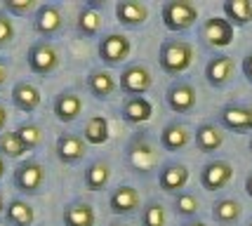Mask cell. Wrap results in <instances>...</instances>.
Here are the masks:
<instances>
[{"instance_id":"6da1fadb","label":"cell","mask_w":252,"mask_h":226,"mask_svg":"<svg viewBox=\"0 0 252 226\" xmlns=\"http://www.w3.org/2000/svg\"><path fill=\"white\" fill-rule=\"evenodd\" d=\"M193 45L182 38H167L160 43L158 50V64L167 75H182L193 64Z\"/></svg>"},{"instance_id":"7a4b0ae2","label":"cell","mask_w":252,"mask_h":226,"mask_svg":"<svg viewBox=\"0 0 252 226\" xmlns=\"http://www.w3.org/2000/svg\"><path fill=\"white\" fill-rule=\"evenodd\" d=\"M160 19L170 33H184L198 22V7L191 0H167L160 7Z\"/></svg>"},{"instance_id":"3957f363","label":"cell","mask_w":252,"mask_h":226,"mask_svg":"<svg viewBox=\"0 0 252 226\" xmlns=\"http://www.w3.org/2000/svg\"><path fill=\"white\" fill-rule=\"evenodd\" d=\"M154 87V75L149 71V66L142 62H132L123 68L121 80H118V90L127 97H144L149 90Z\"/></svg>"},{"instance_id":"277c9868","label":"cell","mask_w":252,"mask_h":226,"mask_svg":"<svg viewBox=\"0 0 252 226\" xmlns=\"http://www.w3.org/2000/svg\"><path fill=\"white\" fill-rule=\"evenodd\" d=\"M26 59H29V68H31L35 75H43V78L52 75L57 68H59V50H57L50 40L33 43L31 47H29Z\"/></svg>"},{"instance_id":"5b68a950","label":"cell","mask_w":252,"mask_h":226,"mask_svg":"<svg viewBox=\"0 0 252 226\" xmlns=\"http://www.w3.org/2000/svg\"><path fill=\"white\" fill-rule=\"evenodd\" d=\"M97 54L106 66H118L132 54V40L125 33H106L97 45Z\"/></svg>"},{"instance_id":"8992f818","label":"cell","mask_w":252,"mask_h":226,"mask_svg":"<svg viewBox=\"0 0 252 226\" xmlns=\"http://www.w3.org/2000/svg\"><path fill=\"white\" fill-rule=\"evenodd\" d=\"M12 182H14V186H17L19 194H24V195L38 194L40 186H43V182H45V167L35 161V158H29V161H24L17 165Z\"/></svg>"},{"instance_id":"52a82bcc","label":"cell","mask_w":252,"mask_h":226,"mask_svg":"<svg viewBox=\"0 0 252 226\" xmlns=\"http://www.w3.org/2000/svg\"><path fill=\"white\" fill-rule=\"evenodd\" d=\"M165 104L172 113H191L198 104L196 87L189 80H175L165 90Z\"/></svg>"},{"instance_id":"ba28073f","label":"cell","mask_w":252,"mask_h":226,"mask_svg":"<svg viewBox=\"0 0 252 226\" xmlns=\"http://www.w3.org/2000/svg\"><path fill=\"white\" fill-rule=\"evenodd\" d=\"M220 128L245 134L252 132V104H226L220 111Z\"/></svg>"},{"instance_id":"9c48e42d","label":"cell","mask_w":252,"mask_h":226,"mask_svg":"<svg viewBox=\"0 0 252 226\" xmlns=\"http://www.w3.org/2000/svg\"><path fill=\"white\" fill-rule=\"evenodd\" d=\"M233 33L236 29L231 26L224 17H210L203 22L200 26V38L208 47H215V50H221V47H229L233 43Z\"/></svg>"},{"instance_id":"30bf717a","label":"cell","mask_w":252,"mask_h":226,"mask_svg":"<svg viewBox=\"0 0 252 226\" xmlns=\"http://www.w3.org/2000/svg\"><path fill=\"white\" fill-rule=\"evenodd\" d=\"M64 26V17H62V10L52 5V2H43L38 5V10L33 12V31L38 33L43 40L52 38L62 31Z\"/></svg>"},{"instance_id":"8fae6325","label":"cell","mask_w":252,"mask_h":226,"mask_svg":"<svg viewBox=\"0 0 252 226\" xmlns=\"http://www.w3.org/2000/svg\"><path fill=\"white\" fill-rule=\"evenodd\" d=\"M233 73H236V62L229 54H215L205 64V80L215 90H221V87L229 85L233 80Z\"/></svg>"},{"instance_id":"7c38bea8","label":"cell","mask_w":252,"mask_h":226,"mask_svg":"<svg viewBox=\"0 0 252 226\" xmlns=\"http://www.w3.org/2000/svg\"><path fill=\"white\" fill-rule=\"evenodd\" d=\"M116 19L125 29H142L149 22V5L142 0H118L113 5Z\"/></svg>"},{"instance_id":"4fadbf2b","label":"cell","mask_w":252,"mask_h":226,"mask_svg":"<svg viewBox=\"0 0 252 226\" xmlns=\"http://www.w3.org/2000/svg\"><path fill=\"white\" fill-rule=\"evenodd\" d=\"M57 158L64 165H76L85 158L88 153V141L83 139V134L78 132H62L57 139Z\"/></svg>"},{"instance_id":"5bb4252c","label":"cell","mask_w":252,"mask_h":226,"mask_svg":"<svg viewBox=\"0 0 252 226\" xmlns=\"http://www.w3.org/2000/svg\"><path fill=\"white\" fill-rule=\"evenodd\" d=\"M189 184V167L179 161L165 162L163 167L158 170V186L163 189L165 194H182V189Z\"/></svg>"},{"instance_id":"9a60e30c","label":"cell","mask_w":252,"mask_h":226,"mask_svg":"<svg viewBox=\"0 0 252 226\" xmlns=\"http://www.w3.org/2000/svg\"><path fill=\"white\" fill-rule=\"evenodd\" d=\"M233 179V167L229 161H210L200 170V186L205 191H220Z\"/></svg>"},{"instance_id":"2e32d148","label":"cell","mask_w":252,"mask_h":226,"mask_svg":"<svg viewBox=\"0 0 252 226\" xmlns=\"http://www.w3.org/2000/svg\"><path fill=\"white\" fill-rule=\"evenodd\" d=\"M139 205H142L139 191L130 184H121L109 195V210L113 215H132V212L139 210Z\"/></svg>"},{"instance_id":"e0dca14e","label":"cell","mask_w":252,"mask_h":226,"mask_svg":"<svg viewBox=\"0 0 252 226\" xmlns=\"http://www.w3.org/2000/svg\"><path fill=\"white\" fill-rule=\"evenodd\" d=\"M88 90L90 95L97 99V101H106L109 97L116 95V90H118V83H116V78L111 71L106 68H92L88 73Z\"/></svg>"},{"instance_id":"ac0fdd59","label":"cell","mask_w":252,"mask_h":226,"mask_svg":"<svg viewBox=\"0 0 252 226\" xmlns=\"http://www.w3.org/2000/svg\"><path fill=\"white\" fill-rule=\"evenodd\" d=\"M193 144L200 153H215L224 144V129L220 123H200L193 132Z\"/></svg>"},{"instance_id":"d6986e66","label":"cell","mask_w":252,"mask_h":226,"mask_svg":"<svg viewBox=\"0 0 252 226\" xmlns=\"http://www.w3.org/2000/svg\"><path fill=\"white\" fill-rule=\"evenodd\" d=\"M121 116L127 125H142L149 123L154 116V104L146 97H125L121 106Z\"/></svg>"},{"instance_id":"ffe728a7","label":"cell","mask_w":252,"mask_h":226,"mask_svg":"<svg viewBox=\"0 0 252 226\" xmlns=\"http://www.w3.org/2000/svg\"><path fill=\"white\" fill-rule=\"evenodd\" d=\"M52 111H55L57 120L73 123V120L80 116V111H83V99H80V95L73 92V90H64V92H59L55 97Z\"/></svg>"},{"instance_id":"44dd1931","label":"cell","mask_w":252,"mask_h":226,"mask_svg":"<svg viewBox=\"0 0 252 226\" xmlns=\"http://www.w3.org/2000/svg\"><path fill=\"white\" fill-rule=\"evenodd\" d=\"M189 141H191V129L182 120L167 123L160 132V146L165 151H182L189 146Z\"/></svg>"},{"instance_id":"7402d4cb","label":"cell","mask_w":252,"mask_h":226,"mask_svg":"<svg viewBox=\"0 0 252 226\" xmlns=\"http://www.w3.org/2000/svg\"><path fill=\"white\" fill-rule=\"evenodd\" d=\"M40 90L29 83V80H19L17 85L12 87V104L24 111V113H33L35 108L40 106Z\"/></svg>"},{"instance_id":"603a6c76","label":"cell","mask_w":252,"mask_h":226,"mask_svg":"<svg viewBox=\"0 0 252 226\" xmlns=\"http://www.w3.org/2000/svg\"><path fill=\"white\" fill-rule=\"evenodd\" d=\"M64 226H94L97 222V212L94 207L85 200H76V203H68L64 207Z\"/></svg>"},{"instance_id":"cb8c5ba5","label":"cell","mask_w":252,"mask_h":226,"mask_svg":"<svg viewBox=\"0 0 252 226\" xmlns=\"http://www.w3.org/2000/svg\"><path fill=\"white\" fill-rule=\"evenodd\" d=\"M221 12L233 29H245L248 24H252V0H224Z\"/></svg>"},{"instance_id":"d4e9b609","label":"cell","mask_w":252,"mask_h":226,"mask_svg":"<svg viewBox=\"0 0 252 226\" xmlns=\"http://www.w3.org/2000/svg\"><path fill=\"white\" fill-rule=\"evenodd\" d=\"M83 182L90 191H104L111 182V165L106 158H97L88 165V170L83 174Z\"/></svg>"},{"instance_id":"484cf974","label":"cell","mask_w":252,"mask_h":226,"mask_svg":"<svg viewBox=\"0 0 252 226\" xmlns=\"http://www.w3.org/2000/svg\"><path fill=\"white\" fill-rule=\"evenodd\" d=\"M243 215V207L236 198H220L215 200L212 205V219L217 224H224V226H233Z\"/></svg>"},{"instance_id":"4316f807","label":"cell","mask_w":252,"mask_h":226,"mask_svg":"<svg viewBox=\"0 0 252 226\" xmlns=\"http://www.w3.org/2000/svg\"><path fill=\"white\" fill-rule=\"evenodd\" d=\"M99 31H101V14H99V10L90 7V5H83L76 17V33L80 38H94Z\"/></svg>"},{"instance_id":"83f0119b","label":"cell","mask_w":252,"mask_h":226,"mask_svg":"<svg viewBox=\"0 0 252 226\" xmlns=\"http://www.w3.org/2000/svg\"><path fill=\"white\" fill-rule=\"evenodd\" d=\"M5 219H7L10 226H33L35 212H33V207L26 203V200L14 198V200H10L7 207H5Z\"/></svg>"},{"instance_id":"f1b7e54d","label":"cell","mask_w":252,"mask_h":226,"mask_svg":"<svg viewBox=\"0 0 252 226\" xmlns=\"http://www.w3.org/2000/svg\"><path fill=\"white\" fill-rule=\"evenodd\" d=\"M111 137V129H109V120L104 116H92L88 118L85 128H83V139L88 144H94V146H101L106 144Z\"/></svg>"},{"instance_id":"f546056e","label":"cell","mask_w":252,"mask_h":226,"mask_svg":"<svg viewBox=\"0 0 252 226\" xmlns=\"http://www.w3.org/2000/svg\"><path fill=\"white\" fill-rule=\"evenodd\" d=\"M172 207H175V212L179 217H184V219H193L198 215V210H200V200H198L196 194H189V191H182V194L175 195V200H172Z\"/></svg>"},{"instance_id":"4dcf8cb0","label":"cell","mask_w":252,"mask_h":226,"mask_svg":"<svg viewBox=\"0 0 252 226\" xmlns=\"http://www.w3.org/2000/svg\"><path fill=\"white\" fill-rule=\"evenodd\" d=\"M14 132H17V137H19V141L24 144L26 151L38 149L43 144V129H40V125H35V123H22Z\"/></svg>"},{"instance_id":"1f68e13d","label":"cell","mask_w":252,"mask_h":226,"mask_svg":"<svg viewBox=\"0 0 252 226\" xmlns=\"http://www.w3.org/2000/svg\"><path fill=\"white\" fill-rule=\"evenodd\" d=\"M167 224V210L160 200H149L142 210V226H165Z\"/></svg>"},{"instance_id":"d6a6232c","label":"cell","mask_w":252,"mask_h":226,"mask_svg":"<svg viewBox=\"0 0 252 226\" xmlns=\"http://www.w3.org/2000/svg\"><path fill=\"white\" fill-rule=\"evenodd\" d=\"M24 153H26V149L19 141L17 132H2L0 134V156L2 158H22Z\"/></svg>"},{"instance_id":"836d02e7","label":"cell","mask_w":252,"mask_h":226,"mask_svg":"<svg viewBox=\"0 0 252 226\" xmlns=\"http://www.w3.org/2000/svg\"><path fill=\"white\" fill-rule=\"evenodd\" d=\"M35 10H38L35 0H5L2 2V12H7L12 17H26Z\"/></svg>"},{"instance_id":"e575fe53","label":"cell","mask_w":252,"mask_h":226,"mask_svg":"<svg viewBox=\"0 0 252 226\" xmlns=\"http://www.w3.org/2000/svg\"><path fill=\"white\" fill-rule=\"evenodd\" d=\"M14 40V24L7 12H0V47L10 45Z\"/></svg>"},{"instance_id":"d590c367","label":"cell","mask_w":252,"mask_h":226,"mask_svg":"<svg viewBox=\"0 0 252 226\" xmlns=\"http://www.w3.org/2000/svg\"><path fill=\"white\" fill-rule=\"evenodd\" d=\"M241 71H243V75H245V80L252 85V52L250 54H245L243 57V64H241Z\"/></svg>"},{"instance_id":"8d00e7d4","label":"cell","mask_w":252,"mask_h":226,"mask_svg":"<svg viewBox=\"0 0 252 226\" xmlns=\"http://www.w3.org/2000/svg\"><path fill=\"white\" fill-rule=\"evenodd\" d=\"M7 75H10V68H7V64L0 59V87L7 83Z\"/></svg>"},{"instance_id":"74e56055","label":"cell","mask_w":252,"mask_h":226,"mask_svg":"<svg viewBox=\"0 0 252 226\" xmlns=\"http://www.w3.org/2000/svg\"><path fill=\"white\" fill-rule=\"evenodd\" d=\"M5 125H7V108L0 104V134L5 132Z\"/></svg>"},{"instance_id":"f35d334b","label":"cell","mask_w":252,"mask_h":226,"mask_svg":"<svg viewBox=\"0 0 252 226\" xmlns=\"http://www.w3.org/2000/svg\"><path fill=\"white\" fill-rule=\"evenodd\" d=\"M245 194L252 198V174H248V179H245Z\"/></svg>"},{"instance_id":"ab89813d","label":"cell","mask_w":252,"mask_h":226,"mask_svg":"<svg viewBox=\"0 0 252 226\" xmlns=\"http://www.w3.org/2000/svg\"><path fill=\"white\" fill-rule=\"evenodd\" d=\"M184 226H208V224H205V222H200V219H189Z\"/></svg>"},{"instance_id":"60d3db41","label":"cell","mask_w":252,"mask_h":226,"mask_svg":"<svg viewBox=\"0 0 252 226\" xmlns=\"http://www.w3.org/2000/svg\"><path fill=\"white\" fill-rule=\"evenodd\" d=\"M2 177H5V158L0 156V179H2Z\"/></svg>"},{"instance_id":"b9f144b4","label":"cell","mask_w":252,"mask_h":226,"mask_svg":"<svg viewBox=\"0 0 252 226\" xmlns=\"http://www.w3.org/2000/svg\"><path fill=\"white\" fill-rule=\"evenodd\" d=\"M5 212V198H2V194H0V215Z\"/></svg>"},{"instance_id":"7bdbcfd3","label":"cell","mask_w":252,"mask_h":226,"mask_svg":"<svg viewBox=\"0 0 252 226\" xmlns=\"http://www.w3.org/2000/svg\"><path fill=\"white\" fill-rule=\"evenodd\" d=\"M248 149H250V153H252V137H250V144H248Z\"/></svg>"},{"instance_id":"ee69618b","label":"cell","mask_w":252,"mask_h":226,"mask_svg":"<svg viewBox=\"0 0 252 226\" xmlns=\"http://www.w3.org/2000/svg\"><path fill=\"white\" fill-rule=\"evenodd\" d=\"M111 226H130V224H111Z\"/></svg>"},{"instance_id":"f6af8a7d","label":"cell","mask_w":252,"mask_h":226,"mask_svg":"<svg viewBox=\"0 0 252 226\" xmlns=\"http://www.w3.org/2000/svg\"><path fill=\"white\" fill-rule=\"evenodd\" d=\"M248 226H252V222H250V224H248Z\"/></svg>"}]
</instances>
